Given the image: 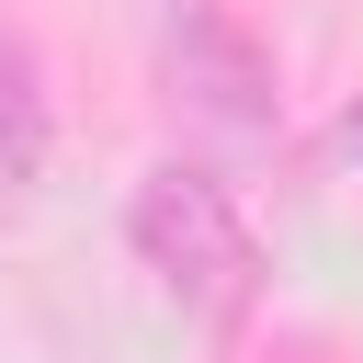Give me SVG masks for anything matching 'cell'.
<instances>
[{
	"label": "cell",
	"instance_id": "1",
	"mask_svg": "<svg viewBox=\"0 0 363 363\" xmlns=\"http://www.w3.org/2000/svg\"><path fill=\"white\" fill-rule=\"evenodd\" d=\"M125 238H136V261H147L193 318H216V329L250 318L261 250H250V227H238V193H227L204 159H159V170L136 182V204H125Z\"/></svg>",
	"mask_w": 363,
	"mask_h": 363
},
{
	"label": "cell",
	"instance_id": "5",
	"mask_svg": "<svg viewBox=\"0 0 363 363\" xmlns=\"http://www.w3.org/2000/svg\"><path fill=\"white\" fill-rule=\"evenodd\" d=\"M170 11H182V0H170Z\"/></svg>",
	"mask_w": 363,
	"mask_h": 363
},
{
	"label": "cell",
	"instance_id": "3",
	"mask_svg": "<svg viewBox=\"0 0 363 363\" xmlns=\"http://www.w3.org/2000/svg\"><path fill=\"white\" fill-rule=\"evenodd\" d=\"M45 147H57L45 68H34V45L0 23V182H34V170H45Z\"/></svg>",
	"mask_w": 363,
	"mask_h": 363
},
{
	"label": "cell",
	"instance_id": "4",
	"mask_svg": "<svg viewBox=\"0 0 363 363\" xmlns=\"http://www.w3.org/2000/svg\"><path fill=\"white\" fill-rule=\"evenodd\" d=\"M340 136H352V147H363V102H352V113H340Z\"/></svg>",
	"mask_w": 363,
	"mask_h": 363
},
{
	"label": "cell",
	"instance_id": "2",
	"mask_svg": "<svg viewBox=\"0 0 363 363\" xmlns=\"http://www.w3.org/2000/svg\"><path fill=\"white\" fill-rule=\"evenodd\" d=\"M170 68H182V91L216 113V125H272L284 113V79H272V45L227 11V0H182L170 11Z\"/></svg>",
	"mask_w": 363,
	"mask_h": 363
}]
</instances>
